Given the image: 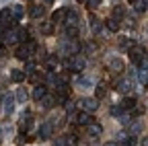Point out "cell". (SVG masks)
<instances>
[{"instance_id": "3957f363", "label": "cell", "mask_w": 148, "mask_h": 146, "mask_svg": "<svg viewBox=\"0 0 148 146\" xmlns=\"http://www.w3.org/2000/svg\"><path fill=\"white\" fill-rule=\"evenodd\" d=\"M78 105L84 109L86 113H92V111H97V109H99L97 99H86V97H84V99H80V101H78Z\"/></svg>"}, {"instance_id": "836d02e7", "label": "cell", "mask_w": 148, "mask_h": 146, "mask_svg": "<svg viewBox=\"0 0 148 146\" xmlns=\"http://www.w3.org/2000/svg\"><path fill=\"white\" fill-rule=\"evenodd\" d=\"M86 4H88V6H99L101 0H86Z\"/></svg>"}, {"instance_id": "b9f144b4", "label": "cell", "mask_w": 148, "mask_h": 146, "mask_svg": "<svg viewBox=\"0 0 148 146\" xmlns=\"http://www.w3.org/2000/svg\"><path fill=\"white\" fill-rule=\"evenodd\" d=\"M80 2H86V0H80Z\"/></svg>"}, {"instance_id": "60d3db41", "label": "cell", "mask_w": 148, "mask_h": 146, "mask_svg": "<svg viewBox=\"0 0 148 146\" xmlns=\"http://www.w3.org/2000/svg\"><path fill=\"white\" fill-rule=\"evenodd\" d=\"M43 2H51V0H43Z\"/></svg>"}, {"instance_id": "ab89813d", "label": "cell", "mask_w": 148, "mask_h": 146, "mask_svg": "<svg viewBox=\"0 0 148 146\" xmlns=\"http://www.w3.org/2000/svg\"><path fill=\"white\" fill-rule=\"evenodd\" d=\"M130 2H132V4H134V2H136V0H130Z\"/></svg>"}, {"instance_id": "ba28073f", "label": "cell", "mask_w": 148, "mask_h": 146, "mask_svg": "<svg viewBox=\"0 0 148 146\" xmlns=\"http://www.w3.org/2000/svg\"><path fill=\"white\" fill-rule=\"evenodd\" d=\"M66 27H76L78 25V12L76 10H72V8H68V12H66Z\"/></svg>"}, {"instance_id": "83f0119b", "label": "cell", "mask_w": 148, "mask_h": 146, "mask_svg": "<svg viewBox=\"0 0 148 146\" xmlns=\"http://www.w3.org/2000/svg\"><path fill=\"white\" fill-rule=\"evenodd\" d=\"M10 8H12V14H14V19H21V16H23V12H25L21 4H14V6H10Z\"/></svg>"}, {"instance_id": "4fadbf2b", "label": "cell", "mask_w": 148, "mask_h": 146, "mask_svg": "<svg viewBox=\"0 0 148 146\" xmlns=\"http://www.w3.org/2000/svg\"><path fill=\"white\" fill-rule=\"evenodd\" d=\"M92 121H95V119H92L86 111H82V113H78V115H76V123H78V125H90Z\"/></svg>"}, {"instance_id": "1f68e13d", "label": "cell", "mask_w": 148, "mask_h": 146, "mask_svg": "<svg viewBox=\"0 0 148 146\" xmlns=\"http://www.w3.org/2000/svg\"><path fill=\"white\" fill-rule=\"evenodd\" d=\"M123 14H125V10H123L121 6H115V8H113V19H121Z\"/></svg>"}, {"instance_id": "ac0fdd59", "label": "cell", "mask_w": 148, "mask_h": 146, "mask_svg": "<svg viewBox=\"0 0 148 146\" xmlns=\"http://www.w3.org/2000/svg\"><path fill=\"white\" fill-rule=\"evenodd\" d=\"M101 132H103V130H101V125H99V123H95V121H92V123L88 125V136H90V138H97V136H101Z\"/></svg>"}, {"instance_id": "7a4b0ae2", "label": "cell", "mask_w": 148, "mask_h": 146, "mask_svg": "<svg viewBox=\"0 0 148 146\" xmlns=\"http://www.w3.org/2000/svg\"><path fill=\"white\" fill-rule=\"evenodd\" d=\"M84 64H86V62H84V58H82V56H72V58L66 62V66H68V68H72L74 72L84 70Z\"/></svg>"}, {"instance_id": "f1b7e54d", "label": "cell", "mask_w": 148, "mask_h": 146, "mask_svg": "<svg viewBox=\"0 0 148 146\" xmlns=\"http://www.w3.org/2000/svg\"><path fill=\"white\" fill-rule=\"evenodd\" d=\"M78 84H80V86H92V84H95V80H92L90 76H82V78H78Z\"/></svg>"}, {"instance_id": "6da1fadb", "label": "cell", "mask_w": 148, "mask_h": 146, "mask_svg": "<svg viewBox=\"0 0 148 146\" xmlns=\"http://www.w3.org/2000/svg\"><path fill=\"white\" fill-rule=\"evenodd\" d=\"M31 53H35V43L33 41H27L25 45H21V47L16 49V58L18 60H27Z\"/></svg>"}, {"instance_id": "5b68a950", "label": "cell", "mask_w": 148, "mask_h": 146, "mask_svg": "<svg viewBox=\"0 0 148 146\" xmlns=\"http://www.w3.org/2000/svg\"><path fill=\"white\" fill-rule=\"evenodd\" d=\"M16 19H14V14H12V8H2L0 10V23L2 25H12Z\"/></svg>"}, {"instance_id": "44dd1931", "label": "cell", "mask_w": 148, "mask_h": 146, "mask_svg": "<svg viewBox=\"0 0 148 146\" xmlns=\"http://www.w3.org/2000/svg\"><path fill=\"white\" fill-rule=\"evenodd\" d=\"M107 29H109V31H113V33L119 31V21L113 19V16H111V19H107Z\"/></svg>"}, {"instance_id": "e0dca14e", "label": "cell", "mask_w": 148, "mask_h": 146, "mask_svg": "<svg viewBox=\"0 0 148 146\" xmlns=\"http://www.w3.org/2000/svg\"><path fill=\"white\" fill-rule=\"evenodd\" d=\"M130 88H132V80H130V78H123V80L117 82V90H119V93H127Z\"/></svg>"}, {"instance_id": "9a60e30c", "label": "cell", "mask_w": 148, "mask_h": 146, "mask_svg": "<svg viewBox=\"0 0 148 146\" xmlns=\"http://www.w3.org/2000/svg\"><path fill=\"white\" fill-rule=\"evenodd\" d=\"M109 68H111V72H121V70H123L121 58H111V60H109Z\"/></svg>"}, {"instance_id": "5bb4252c", "label": "cell", "mask_w": 148, "mask_h": 146, "mask_svg": "<svg viewBox=\"0 0 148 146\" xmlns=\"http://www.w3.org/2000/svg\"><path fill=\"white\" fill-rule=\"evenodd\" d=\"M66 12H68V8L56 10V12L51 14V23H64V21H66Z\"/></svg>"}, {"instance_id": "52a82bcc", "label": "cell", "mask_w": 148, "mask_h": 146, "mask_svg": "<svg viewBox=\"0 0 148 146\" xmlns=\"http://www.w3.org/2000/svg\"><path fill=\"white\" fill-rule=\"evenodd\" d=\"M130 58H132L134 64H142L144 62V49L142 47H132L130 49Z\"/></svg>"}, {"instance_id": "8992f818", "label": "cell", "mask_w": 148, "mask_h": 146, "mask_svg": "<svg viewBox=\"0 0 148 146\" xmlns=\"http://www.w3.org/2000/svg\"><path fill=\"white\" fill-rule=\"evenodd\" d=\"M2 109H4L6 115L12 113V109H14V97H12L10 93H6V95L2 97Z\"/></svg>"}, {"instance_id": "7402d4cb", "label": "cell", "mask_w": 148, "mask_h": 146, "mask_svg": "<svg viewBox=\"0 0 148 146\" xmlns=\"http://www.w3.org/2000/svg\"><path fill=\"white\" fill-rule=\"evenodd\" d=\"M134 8H136V12H144V10L148 8V0H136V2H134Z\"/></svg>"}, {"instance_id": "74e56055", "label": "cell", "mask_w": 148, "mask_h": 146, "mask_svg": "<svg viewBox=\"0 0 148 146\" xmlns=\"http://www.w3.org/2000/svg\"><path fill=\"white\" fill-rule=\"evenodd\" d=\"M2 53H4V47H2V45H0V56H2Z\"/></svg>"}, {"instance_id": "8d00e7d4", "label": "cell", "mask_w": 148, "mask_h": 146, "mask_svg": "<svg viewBox=\"0 0 148 146\" xmlns=\"http://www.w3.org/2000/svg\"><path fill=\"white\" fill-rule=\"evenodd\" d=\"M142 146H148V138H144V140H142Z\"/></svg>"}, {"instance_id": "cb8c5ba5", "label": "cell", "mask_w": 148, "mask_h": 146, "mask_svg": "<svg viewBox=\"0 0 148 146\" xmlns=\"http://www.w3.org/2000/svg\"><path fill=\"white\" fill-rule=\"evenodd\" d=\"M53 103H56V99H53V97H47V95H45V97L41 99V107H43V109H51V107H53Z\"/></svg>"}, {"instance_id": "ffe728a7", "label": "cell", "mask_w": 148, "mask_h": 146, "mask_svg": "<svg viewBox=\"0 0 148 146\" xmlns=\"http://www.w3.org/2000/svg\"><path fill=\"white\" fill-rule=\"evenodd\" d=\"M27 97H29V95H27V90H25L23 86H21V88H16V95H14V99H16L18 103H25V101H27Z\"/></svg>"}, {"instance_id": "d590c367", "label": "cell", "mask_w": 148, "mask_h": 146, "mask_svg": "<svg viewBox=\"0 0 148 146\" xmlns=\"http://www.w3.org/2000/svg\"><path fill=\"white\" fill-rule=\"evenodd\" d=\"M105 146H117V142H105Z\"/></svg>"}, {"instance_id": "30bf717a", "label": "cell", "mask_w": 148, "mask_h": 146, "mask_svg": "<svg viewBox=\"0 0 148 146\" xmlns=\"http://www.w3.org/2000/svg\"><path fill=\"white\" fill-rule=\"evenodd\" d=\"M76 49H78V45H76V41H72V39H66V43L62 45V53H66V56H72Z\"/></svg>"}, {"instance_id": "4dcf8cb0", "label": "cell", "mask_w": 148, "mask_h": 146, "mask_svg": "<svg viewBox=\"0 0 148 146\" xmlns=\"http://www.w3.org/2000/svg\"><path fill=\"white\" fill-rule=\"evenodd\" d=\"M107 95V88H105V84H99L97 86V99H103Z\"/></svg>"}, {"instance_id": "603a6c76", "label": "cell", "mask_w": 148, "mask_h": 146, "mask_svg": "<svg viewBox=\"0 0 148 146\" xmlns=\"http://www.w3.org/2000/svg\"><path fill=\"white\" fill-rule=\"evenodd\" d=\"M119 47L130 51V49L134 47V41H132V39H127V37H121V39H119Z\"/></svg>"}, {"instance_id": "d6986e66", "label": "cell", "mask_w": 148, "mask_h": 146, "mask_svg": "<svg viewBox=\"0 0 148 146\" xmlns=\"http://www.w3.org/2000/svg\"><path fill=\"white\" fill-rule=\"evenodd\" d=\"M10 78H12L14 82H23V80H25V72H23V70H12V72H10Z\"/></svg>"}, {"instance_id": "8fae6325", "label": "cell", "mask_w": 148, "mask_h": 146, "mask_svg": "<svg viewBox=\"0 0 148 146\" xmlns=\"http://www.w3.org/2000/svg\"><path fill=\"white\" fill-rule=\"evenodd\" d=\"M51 132H53L51 123H41V127H39V140H47V138H51Z\"/></svg>"}, {"instance_id": "9c48e42d", "label": "cell", "mask_w": 148, "mask_h": 146, "mask_svg": "<svg viewBox=\"0 0 148 146\" xmlns=\"http://www.w3.org/2000/svg\"><path fill=\"white\" fill-rule=\"evenodd\" d=\"M142 121L140 119H134L132 123H127V136H138L140 132H142Z\"/></svg>"}, {"instance_id": "d4e9b609", "label": "cell", "mask_w": 148, "mask_h": 146, "mask_svg": "<svg viewBox=\"0 0 148 146\" xmlns=\"http://www.w3.org/2000/svg\"><path fill=\"white\" fill-rule=\"evenodd\" d=\"M31 16H33V19L43 16V6H31Z\"/></svg>"}, {"instance_id": "277c9868", "label": "cell", "mask_w": 148, "mask_h": 146, "mask_svg": "<svg viewBox=\"0 0 148 146\" xmlns=\"http://www.w3.org/2000/svg\"><path fill=\"white\" fill-rule=\"evenodd\" d=\"M2 39H4V43H16V41H21V29H8L2 35Z\"/></svg>"}, {"instance_id": "7c38bea8", "label": "cell", "mask_w": 148, "mask_h": 146, "mask_svg": "<svg viewBox=\"0 0 148 146\" xmlns=\"http://www.w3.org/2000/svg\"><path fill=\"white\" fill-rule=\"evenodd\" d=\"M76 142H78L76 136H64V138H58L56 146H76Z\"/></svg>"}, {"instance_id": "4316f807", "label": "cell", "mask_w": 148, "mask_h": 146, "mask_svg": "<svg viewBox=\"0 0 148 146\" xmlns=\"http://www.w3.org/2000/svg\"><path fill=\"white\" fill-rule=\"evenodd\" d=\"M136 76H138V80H140L142 84H144V82H148V70H144V68H140Z\"/></svg>"}, {"instance_id": "f546056e", "label": "cell", "mask_w": 148, "mask_h": 146, "mask_svg": "<svg viewBox=\"0 0 148 146\" xmlns=\"http://www.w3.org/2000/svg\"><path fill=\"white\" fill-rule=\"evenodd\" d=\"M53 31V23H41V33L43 35H49Z\"/></svg>"}, {"instance_id": "f35d334b", "label": "cell", "mask_w": 148, "mask_h": 146, "mask_svg": "<svg viewBox=\"0 0 148 146\" xmlns=\"http://www.w3.org/2000/svg\"><path fill=\"white\" fill-rule=\"evenodd\" d=\"M0 142H2V127H0Z\"/></svg>"}, {"instance_id": "e575fe53", "label": "cell", "mask_w": 148, "mask_h": 146, "mask_svg": "<svg viewBox=\"0 0 148 146\" xmlns=\"http://www.w3.org/2000/svg\"><path fill=\"white\" fill-rule=\"evenodd\" d=\"M66 111H68V113H70V111H74V105H72V103H70V101H68V103H66Z\"/></svg>"}, {"instance_id": "2e32d148", "label": "cell", "mask_w": 148, "mask_h": 146, "mask_svg": "<svg viewBox=\"0 0 148 146\" xmlns=\"http://www.w3.org/2000/svg\"><path fill=\"white\" fill-rule=\"evenodd\" d=\"M43 97H45V86H43V84H37V86L33 88V99H35V101H41Z\"/></svg>"}, {"instance_id": "484cf974", "label": "cell", "mask_w": 148, "mask_h": 146, "mask_svg": "<svg viewBox=\"0 0 148 146\" xmlns=\"http://www.w3.org/2000/svg\"><path fill=\"white\" fill-rule=\"evenodd\" d=\"M136 105V99L134 97H127V99H123V103H121V109H132Z\"/></svg>"}, {"instance_id": "d6a6232c", "label": "cell", "mask_w": 148, "mask_h": 146, "mask_svg": "<svg viewBox=\"0 0 148 146\" xmlns=\"http://www.w3.org/2000/svg\"><path fill=\"white\" fill-rule=\"evenodd\" d=\"M119 121L127 125V123H130V115H127V113H121V115H119Z\"/></svg>"}]
</instances>
